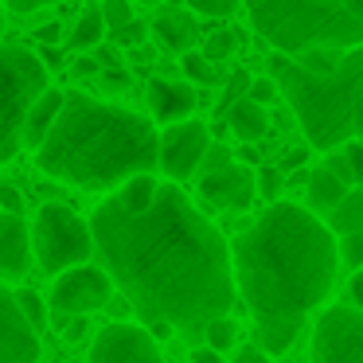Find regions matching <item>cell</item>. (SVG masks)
Instances as JSON below:
<instances>
[{
  "instance_id": "19",
  "label": "cell",
  "mask_w": 363,
  "mask_h": 363,
  "mask_svg": "<svg viewBox=\"0 0 363 363\" xmlns=\"http://www.w3.org/2000/svg\"><path fill=\"white\" fill-rule=\"evenodd\" d=\"M344 184H340L336 180V176H332L328 172V168H308V180H305V196H308V207H313V215L316 211H324V215H328L332 211V207H336L340 203V199H344Z\"/></svg>"
},
{
  "instance_id": "10",
  "label": "cell",
  "mask_w": 363,
  "mask_h": 363,
  "mask_svg": "<svg viewBox=\"0 0 363 363\" xmlns=\"http://www.w3.org/2000/svg\"><path fill=\"white\" fill-rule=\"evenodd\" d=\"M211 145V125L196 118L172 121L168 129H160V152H157V168L168 176L172 184L196 176L199 160H203V149Z\"/></svg>"
},
{
  "instance_id": "43",
  "label": "cell",
  "mask_w": 363,
  "mask_h": 363,
  "mask_svg": "<svg viewBox=\"0 0 363 363\" xmlns=\"http://www.w3.org/2000/svg\"><path fill=\"white\" fill-rule=\"evenodd\" d=\"M191 363H223V355L215 352V347H196V352H191Z\"/></svg>"
},
{
  "instance_id": "29",
  "label": "cell",
  "mask_w": 363,
  "mask_h": 363,
  "mask_svg": "<svg viewBox=\"0 0 363 363\" xmlns=\"http://www.w3.org/2000/svg\"><path fill=\"white\" fill-rule=\"evenodd\" d=\"M336 258L347 269H363V235H336Z\"/></svg>"
},
{
  "instance_id": "25",
  "label": "cell",
  "mask_w": 363,
  "mask_h": 363,
  "mask_svg": "<svg viewBox=\"0 0 363 363\" xmlns=\"http://www.w3.org/2000/svg\"><path fill=\"white\" fill-rule=\"evenodd\" d=\"M235 48H238V32H235V28H223V32L203 35V48H199V51H203L211 63H223V59L235 55Z\"/></svg>"
},
{
  "instance_id": "47",
  "label": "cell",
  "mask_w": 363,
  "mask_h": 363,
  "mask_svg": "<svg viewBox=\"0 0 363 363\" xmlns=\"http://www.w3.org/2000/svg\"><path fill=\"white\" fill-rule=\"evenodd\" d=\"M238 160H246V164H254V160H262V157H258V149H254V145H242V152H238Z\"/></svg>"
},
{
  "instance_id": "4",
  "label": "cell",
  "mask_w": 363,
  "mask_h": 363,
  "mask_svg": "<svg viewBox=\"0 0 363 363\" xmlns=\"http://www.w3.org/2000/svg\"><path fill=\"white\" fill-rule=\"evenodd\" d=\"M269 79L289 102L297 125L305 129L308 149H340L352 141V110L363 94V48L347 51L332 71H308L293 55H269Z\"/></svg>"
},
{
  "instance_id": "34",
  "label": "cell",
  "mask_w": 363,
  "mask_h": 363,
  "mask_svg": "<svg viewBox=\"0 0 363 363\" xmlns=\"http://www.w3.org/2000/svg\"><path fill=\"white\" fill-rule=\"evenodd\" d=\"M324 168H328L332 176H336L340 184H344V188H352V164H347V157H344V149H328L324 152Z\"/></svg>"
},
{
  "instance_id": "37",
  "label": "cell",
  "mask_w": 363,
  "mask_h": 363,
  "mask_svg": "<svg viewBox=\"0 0 363 363\" xmlns=\"http://www.w3.org/2000/svg\"><path fill=\"white\" fill-rule=\"evenodd\" d=\"M32 35L40 40V48H59V40H63V24H59V20H51V24H40Z\"/></svg>"
},
{
  "instance_id": "46",
  "label": "cell",
  "mask_w": 363,
  "mask_h": 363,
  "mask_svg": "<svg viewBox=\"0 0 363 363\" xmlns=\"http://www.w3.org/2000/svg\"><path fill=\"white\" fill-rule=\"evenodd\" d=\"M352 137L363 141V94H359V102H355V110H352Z\"/></svg>"
},
{
  "instance_id": "17",
  "label": "cell",
  "mask_w": 363,
  "mask_h": 363,
  "mask_svg": "<svg viewBox=\"0 0 363 363\" xmlns=\"http://www.w3.org/2000/svg\"><path fill=\"white\" fill-rule=\"evenodd\" d=\"M227 129L238 137L242 145H258L262 137L269 133V113L266 106L250 102V98H235V102L227 106Z\"/></svg>"
},
{
  "instance_id": "7",
  "label": "cell",
  "mask_w": 363,
  "mask_h": 363,
  "mask_svg": "<svg viewBox=\"0 0 363 363\" xmlns=\"http://www.w3.org/2000/svg\"><path fill=\"white\" fill-rule=\"evenodd\" d=\"M32 250H35L40 269L51 277L71 266H82V262L94 258L90 223L79 211H71L67 203H43L32 223Z\"/></svg>"
},
{
  "instance_id": "11",
  "label": "cell",
  "mask_w": 363,
  "mask_h": 363,
  "mask_svg": "<svg viewBox=\"0 0 363 363\" xmlns=\"http://www.w3.org/2000/svg\"><path fill=\"white\" fill-rule=\"evenodd\" d=\"M86 363H164V355H160L149 328L118 320V324H106L94 336Z\"/></svg>"
},
{
  "instance_id": "39",
  "label": "cell",
  "mask_w": 363,
  "mask_h": 363,
  "mask_svg": "<svg viewBox=\"0 0 363 363\" xmlns=\"http://www.w3.org/2000/svg\"><path fill=\"white\" fill-rule=\"evenodd\" d=\"M230 363H269V355L262 352L258 344H242V347L235 352V359H230Z\"/></svg>"
},
{
  "instance_id": "1",
  "label": "cell",
  "mask_w": 363,
  "mask_h": 363,
  "mask_svg": "<svg viewBox=\"0 0 363 363\" xmlns=\"http://www.w3.org/2000/svg\"><path fill=\"white\" fill-rule=\"evenodd\" d=\"M90 235L102 269L145 324L164 320L176 332L199 336L211 320L230 316V242L180 184L160 180L145 207L106 196Z\"/></svg>"
},
{
  "instance_id": "38",
  "label": "cell",
  "mask_w": 363,
  "mask_h": 363,
  "mask_svg": "<svg viewBox=\"0 0 363 363\" xmlns=\"http://www.w3.org/2000/svg\"><path fill=\"white\" fill-rule=\"evenodd\" d=\"M98 71H102V67H98V59L90 55V51H82V55L71 63V79H94Z\"/></svg>"
},
{
  "instance_id": "22",
  "label": "cell",
  "mask_w": 363,
  "mask_h": 363,
  "mask_svg": "<svg viewBox=\"0 0 363 363\" xmlns=\"http://www.w3.org/2000/svg\"><path fill=\"white\" fill-rule=\"evenodd\" d=\"M180 71H184V79L196 82V86H219V82L227 79L223 67L211 63L199 48H191V51H184V55H180Z\"/></svg>"
},
{
  "instance_id": "31",
  "label": "cell",
  "mask_w": 363,
  "mask_h": 363,
  "mask_svg": "<svg viewBox=\"0 0 363 363\" xmlns=\"http://www.w3.org/2000/svg\"><path fill=\"white\" fill-rule=\"evenodd\" d=\"M235 160V152H230V145H223V141H211L203 149V160H199V168L196 172L199 176H207V172H215V168H223V164H230Z\"/></svg>"
},
{
  "instance_id": "44",
  "label": "cell",
  "mask_w": 363,
  "mask_h": 363,
  "mask_svg": "<svg viewBox=\"0 0 363 363\" xmlns=\"http://www.w3.org/2000/svg\"><path fill=\"white\" fill-rule=\"evenodd\" d=\"M40 63H43V67H67V63H63V51H59V48H43V51H40Z\"/></svg>"
},
{
  "instance_id": "16",
  "label": "cell",
  "mask_w": 363,
  "mask_h": 363,
  "mask_svg": "<svg viewBox=\"0 0 363 363\" xmlns=\"http://www.w3.org/2000/svg\"><path fill=\"white\" fill-rule=\"evenodd\" d=\"M149 35L168 51V55H184V51L196 48L203 32H199V24L191 20L188 9H180V4H168V9H160L157 16L149 20Z\"/></svg>"
},
{
  "instance_id": "27",
  "label": "cell",
  "mask_w": 363,
  "mask_h": 363,
  "mask_svg": "<svg viewBox=\"0 0 363 363\" xmlns=\"http://www.w3.org/2000/svg\"><path fill=\"white\" fill-rule=\"evenodd\" d=\"M254 188H258L262 199H269V203H274V199L281 196V188H285V172L277 164H262L258 172H254Z\"/></svg>"
},
{
  "instance_id": "48",
  "label": "cell",
  "mask_w": 363,
  "mask_h": 363,
  "mask_svg": "<svg viewBox=\"0 0 363 363\" xmlns=\"http://www.w3.org/2000/svg\"><path fill=\"white\" fill-rule=\"evenodd\" d=\"M344 4H347L352 12H363V0H344Z\"/></svg>"
},
{
  "instance_id": "12",
  "label": "cell",
  "mask_w": 363,
  "mask_h": 363,
  "mask_svg": "<svg viewBox=\"0 0 363 363\" xmlns=\"http://www.w3.org/2000/svg\"><path fill=\"white\" fill-rule=\"evenodd\" d=\"M0 363H40V332L24 320L16 293L0 281Z\"/></svg>"
},
{
  "instance_id": "35",
  "label": "cell",
  "mask_w": 363,
  "mask_h": 363,
  "mask_svg": "<svg viewBox=\"0 0 363 363\" xmlns=\"http://www.w3.org/2000/svg\"><path fill=\"white\" fill-rule=\"evenodd\" d=\"M344 157H347V164H352L355 188H363V141H344Z\"/></svg>"
},
{
  "instance_id": "42",
  "label": "cell",
  "mask_w": 363,
  "mask_h": 363,
  "mask_svg": "<svg viewBox=\"0 0 363 363\" xmlns=\"http://www.w3.org/2000/svg\"><path fill=\"white\" fill-rule=\"evenodd\" d=\"M0 4H9L12 12H35L43 4H59V0H0Z\"/></svg>"
},
{
  "instance_id": "41",
  "label": "cell",
  "mask_w": 363,
  "mask_h": 363,
  "mask_svg": "<svg viewBox=\"0 0 363 363\" xmlns=\"http://www.w3.org/2000/svg\"><path fill=\"white\" fill-rule=\"evenodd\" d=\"M90 55H94V59H98V67H118V63H121V55H118V48H106V40H102V43H98V48H94V51H90Z\"/></svg>"
},
{
  "instance_id": "24",
  "label": "cell",
  "mask_w": 363,
  "mask_h": 363,
  "mask_svg": "<svg viewBox=\"0 0 363 363\" xmlns=\"http://www.w3.org/2000/svg\"><path fill=\"white\" fill-rule=\"evenodd\" d=\"M12 293H16V305H20V313H24V320L32 324L35 332L48 328V301L35 289H12Z\"/></svg>"
},
{
  "instance_id": "20",
  "label": "cell",
  "mask_w": 363,
  "mask_h": 363,
  "mask_svg": "<svg viewBox=\"0 0 363 363\" xmlns=\"http://www.w3.org/2000/svg\"><path fill=\"white\" fill-rule=\"evenodd\" d=\"M324 227L332 235H363V188H347L344 199L328 211Z\"/></svg>"
},
{
  "instance_id": "28",
  "label": "cell",
  "mask_w": 363,
  "mask_h": 363,
  "mask_svg": "<svg viewBox=\"0 0 363 363\" xmlns=\"http://www.w3.org/2000/svg\"><path fill=\"white\" fill-rule=\"evenodd\" d=\"M188 4V12L196 16H211V20H230L238 12V0H180Z\"/></svg>"
},
{
  "instance_id": "2",
  "label": "cell",
  "mask_w": 363,
  "mask_h": 363,
  "mask_svg": "<svg viewBox=\"0 0 363 363\" xmlns=\"http://www.w3.org/2000/svg\"><path fill=\"white\" fill-rule=\"evenodd\" d=\"M336 266V235L308 207L285 199H274L230 242L235 293H242L266 355L297 344L313 308L328 301Z\"/></svg>"
},
{
  "instance_id": "9",
  "label": "cell",
  "mask_w": 363,
  "mask_h": 363,
  "mask_svg": "<svg viewBox=\"0 0 363 363\" xmlns=\"http://www.w3.org/2000/svg\"><path fill=\"white\" fill-rule=\"evenodd\" d=\"M313 363H363V313L328 305L313 328Z\"/></svg>"
},
{
  "instance_id": "18",
  "label": "cell",
  "mask_w": 363,
  "mask_h": 363,
  "mask_svg": "<svg viewBox=\"0 0 363 363\" xmlns=\"http://www.w3.org/2000/svg\"><path fill=\"white\" fill-rule=\"evenodd\" d=\"M59 110H63V90H43L40 98L32 102V110H28V121H24V145L28 149H40L43 137H48V129L55 125Z\"/></svg>"
},
{
  "instance_id": "30",
  "label": "cell",
  "mask_w": 363,
  "mask_h": 363,
  "mask_svg": "<svg viewBox=\"0 0 363 363\" xmlns=\"http://www.w3.org/2000/svg\"><path fill=\"white\" fill-rule=\"evenodd\" d=\"M98 9H102L106 32H113V28H121V24H129V20H133V4H129V0H102Z\"/></svg>"
},
{
  "instance_id": "5",
  "label": "cell",
  "mask_w": 363,
  "mask_h": 363,
  "mask_svg": "<svg viewBox=\"0 0 363 363\" xmlns=\"http://www.w3.org/2000/svg\"><path fill=\"white\" fill-rule=\"evenodd\" d=\"M250 24L281 55H305L313 48L355 51L363 48V12L344 0H246Z\"/></svg>"
},
{
  "instance_id": "33",
  "label": "cell",
  "mask_w": 363,
  "mask_h": 363,
  "mask_svg": "<svg viewBox=\"0 0 363 363\" xmlns=\"http://www.w3.org/2000/svg\"><path fill=\"white\" fill-rule=\"evenodd\" d=\"M246 98L250 102H258V106H269V102H277V82L269 79V74H262V79H250V86H246Z\"/></svg>"
},
{
  "instance_id": "36",
  "label": "cell",
  "mask_w": 363,
  "mask_h": 363,
  "mask_svg": "<svg viewBox=\"0 0 363 363\" xmlns=\"http://www.w3.org/2000/svg\"><path fill=\"white\" fill-rule=\"evenodd\" d=\"M0 211H9V215H24V196H20L16 184H0Z\"/></svg>"
},
{
  "instance_id": "14",
  "label": "cell",
  "mask_w": 363,
  "mask_h": 363,
  "mask_svg": "<svg viewBox=\"0 0 363 363\" xmlns=\"http://www.w3.org/2000/svg\"><path fill=\"white\" fill-rule=\"evenodd\" d=\"M32 266V230H28L24 215L0 211V281L9 285L28 274Z\"/></svg>"
},
{
  "instance_id": "13",
  "label": "cell",
  "mask_w": 363,
  "mask_h": 363,
  "mask_svg": "<svg viewBox=\"0 0 363 363\" xmlns=\"http://www.w3.org/2000/svg\"><path fill=\"white\" fill-rule=\"evenodd\" d=\"M254 196H258V188H254L250 164H235L230 160V164L199 176V199L211 207H223V211H246Z\"/></svg>"
},
{
  "instance_id": "32",
  "label": "cell",
  "mask_w": 363,
  "mask_h": 363,
  "mask_svg": "<svg viewBox=\"0 0 363 363\" xmlns=\"http://www.w3.org/2000/svg\"><path fill=\"white\" fill-rule=\"evenodd\" d=\"M98 82H102L106 94H121V90H129L133 74L125 71V63H118V67H102V71H98Z\"/></svg>"
},
{
  "instance_id": "26",
  "label": "cell",
  "mask_w": 363,
  "mask_h": 363,
  "mask_svg": "<svg viewBox=\"0 0 363 363\" xmlns=\"http://www.w3.org/2000/svg\"><path fill=\"white\" fill-rule=\"evenodd\" d=\"M110 40H113V48H125V51H133V48H145V43H149V24L133 16L129 24L113 28V32H110Z\"/></svg>"
},
{
  "instance_id": "23",
  "label": "cell",
  "mask_w": 363,
  "mask_h": 363,
  "mask_svg": "<svg viewBox=\"0 0 363 363\" xmlns=\"http://www.w3.org/2000/svg\"><path fill=\"white\" fill-rule=\"evenodd\" d=\"M199 336L207 340V347H215L219 355H227L230 347H235V340H238V324L230 320V316H219V320H211Z\"/></svg>"
},
{
  "instance_id": "8",
  "label": "cell",
  "mask_w": 363,
  "mask_h": 363,
  "mask_svg": "<svg viewBox=\"0 0 363 363\" xmlns=\"http://www.w3.org/2000/svg\"><path fill=\"white\" fill-rule=\"evenodd\" d=\"M113 297V277L102 266H71L63 274H55L48 293V305L55 308V316H94L110 305Z\"/></svg>"
},
{
  "instance_id": "49",
  "label": "cell",
  "mask_w": 363,
  "mask_h": 363,
  "mask_svg": "<svg viewBox=\"0 0 363 363\" xmlns=\"http://www.w3.org/2000/svg\"><path fill=\"white\" fill-rule=\"evenodd\" d=\"M0 32H4V4H0Z\"/></svg>"
},
{
  "instance_id": "40",
  "label": "cell",
  "mask_w": 363,
  "mask_h": 363,
  "mask_svg": "<svg viewBox=\"0 0 363 363\" xmlns=\"http://www.w3.org/2000/svg\"><path fill=\"white\" fill-rule=\"evenodd\" d=\"M305 160H308V149H293V152H285V160L277 168L289 176V172H297V168H305Z\"/></svg>"
},
{
  "instance_id": "45",
  "label": "cell",
  "mask_w": 363,
  "mask_h": 363,
  "mask_svg": "<svg viewBox=\"0 0 363 363\" xmlns=\"http://www.w3.org/2000/svg\"><path fill=\"white\" fill-rule=\"evenodd\" d=\"M352 301H355V308L363 313V269H355V274H352Z\"/></svg>"
},
{
  "instance_id": "21",
  "label": "cell",
  "mask_w": 363,
  "mask_h": 363,
  "mask_svg": "<svg viewBox=\"0 0 363 363\" xmlns=\"http://www.w3.org/2000/svg\"><path fill=\"white\" fill-rule=\"evenodd\" d=\"M102 40H106V20H102V9L94 4V9H86L79 16V24L71 28L67 43H71V51H79V55H82V51H94Z\"/></svg>"
},
{
  "instance_id": "3",
  "label": "cell",
  "mask_w": 363,
  "mask_h": 363,
  "mask_svg": "<svg viewBox=\"0 0 363 363\" xmlns=\"http://www.w3.org/2000/svg\"><path fill=\"white\" fill-rule=\"evenodd\" d=\"M157 152L160 133L152 118L71 90L63 94L55 125L35 149V164L71 188L113 191L129 176L157 172Z\"/></svg>"
},
{
  "instance_id": "6",
  "label": "cell",
  "mask_w": 363,
  "mask_h": 363,
  "mask_svg": "<svg viewBox=\"0 0 363 363\" xmlns=\"http://www.w3.org/2000/svg\"><path fill=\"white\" fill-rule=\"evenodd\" d=\"M48 90V67L20 43H0V164L24 149V121L32 102Z\"/></svg>"
},
{
  "instance_id": "15",
  "label": "cell",
  "mask_w": 363,
  "mask_h": 363,
  "mask_svg": "<svg viewBox=\"0 0 363 363\" xmlns=\"http://www.w3.org/2000/svg\"><path fill=\"white\" fill-rule=\"evenodd\" d=\"M145 102H149L152 121L172 125V121L191 118V110L199 106V98H196V90H191L188 82H180V79H149V86H145Z\"/></svg>"
}]
</instances>
